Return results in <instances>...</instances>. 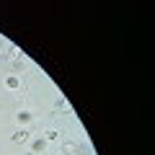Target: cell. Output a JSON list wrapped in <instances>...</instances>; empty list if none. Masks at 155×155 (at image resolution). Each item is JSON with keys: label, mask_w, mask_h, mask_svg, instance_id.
<instances>
[{"label": "cell", "mask_w": 155, "mask_h": 155, "mask_svg": "<svg viewBox=\"0 0 155 155\" xmlns=\"http://www.w3.org/2000/svg\"><path fill=\"white\" fill-rule=\"evenodd\" d=\"M28 137H31V129H16V132L11 134V140H13V142H26Z\"/></svg>", "instance_id": "2"}, {"label": "cell", "mask_w": 155, "mask_h": 155, "mask_svg": "<svg viewBox=\"0 0 155 155\" xmlns=\"http://www.w3.org/2000/svg\"><path fill=\"white\" fill-rule=\"evenodd\" d=\"M5 88L8 91H18V88H21V78H18V75H8L5 78Z\"/></svg>", "instance_id": "3"}, {"label": "cell", "mask_w": 155, "mask_h": 155, "mask_svg": "<svg viewBox=\"0 0 155 155\" xmlns=\"http://www.w3.org/2000/svg\"><path fill=\"white\" fill-rule=\"evenodd\" d=\"M57 106H60V111H70V106H67V101H65V98L57 101Z\"/></svg>", "instance_id": "8"}, {"label": "cell", "mask_w": 155, "mask_h": 155, "mask_svg": "<svg viewBox=\"0 0 155 155\" xmlns=\"http://www.w3.org/2000/svg\"><path fill=\"white\" fill-rule=\"evenodd\" d=\"M16 119H18V124H28L31 122V111H18Z\"/></svg>", "instance_id": "6"}, {"label": "cell", "mask_w": 155, "mask_h": 155, "mask_svg": "<svg viewBox=\"0 0 155 155\" xmlns=\"http://www.w3.org/2000/svg\"><path fill=\"white\" fill-rule=\"evenodd\" d=\"M57 137H60V132H57V129H44V137H41V140H44V142H54Z\"/></svg>", "instance_id": "4"}, {"label": "cell", "mask_w": 155, "mask_h": 155, "mask_svg": "<svg viewBox=\"0 0 155 155\" xmlns=\"http://www.w3.org/2000/svg\"><path fill=\"white\" fill-rule=\"evenodd\" d=\"M62 153H65V155H83V145H78V142H65V145H62Z\"/></svg>", "instance_id": "1"}, {"label": "cell", "mask_w": 155, "mask_h": 155, "mask_svg": "<svg viewBox=\"0 0 155 155\" xmlns=\"http://www.w3.org/2000/svg\"><path fill=\"white\" fill-rule=\"evenodd\" d=\"M31 150H34V153H44V150H47V142H44V140H34V142H31Z\"/></svg>", "instance_id": "5"}, {"label": "cell", "mask_w": 155, "mask_h": 155, "mask_svg": "<svg viewBox=\"0 0 155 155\" xmlns=\"http://www.w3.org/2000/svg\"><path fill=\"white\" fill-rule=\"evenodd\" d=\"M8 57H21V49H18L16 44H11L8 47Z\"/></svg>", "instance_id": "7"}]
</instances>
